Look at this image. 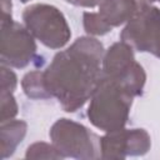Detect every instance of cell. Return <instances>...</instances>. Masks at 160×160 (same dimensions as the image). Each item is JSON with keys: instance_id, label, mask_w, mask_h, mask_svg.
Returning <instances> with one entry per match:
<instances>
[{"instance_id": "cell-10", "label": "cell", "mask_w": 160, "mask_h": 160, "mask_svg": "<svg viewBox=\"0 0 160 160\" xmlns=\"http://www.w3.org/2000/svg\"><path fill=\"white\" fill-rule=\"evenodd\" d=\"M28 131V124L24 120H8L1 122L0 128V151L1 159L10 158L19 144L24 140Z\"/></svg>"}, {"instance_id": "cell-15", "label": "cell", "mask_w": 160, "mask_h": 160, "mask_svg": "<svg viewBox=\"0 0 160 160\" xmlns=\"http://www.w3.org/2000/svg\"><path fill=\"white\" fill-rule=\"evenodd\" d=\"M1 74V85H0V94H14L18 86V76L11 70V68L1 65L0 68Z\"/></svg>"}, {"instance_id": "cell-18", "label": "cell", "mask_w": 160, "mask_h": 160, "mask_svg": "<svg viewBox=\"0 0 160 160\" xmlns=\"http://www.w3.org/2000/svg\"><path fill=\"white\" fill-rule=\"evenodd\" d=\"M139 5H152V2H160V0H136Z\"/></svg>"}, {"instance_id": "cell-11", "label": "cell", "mask_w": 160, "mask_h": 160, "mask_svg": "<svg viewBox=\"0 0 160 160\" xmlns=\"http://www.w3.org/2000/svg\"><path fill=\"white\" fill-rule=\"evenodd\" d=\"M21 88L24 94L32 100H46L51 99V95L46 88L44 71L34 70L29 71L21 79Z\"/></svg>"}, {"instance_id": "cell-14", "label": "cell", "mask_w": 160, "mask_h": 160, "mask_svg": "<svg viewBox=\"0 0 160 160\" xmlns=\"http://www.w3.org/2000/svg\"><path fill=\"white\" fill-rule=\"evenodd\" d=\"M0 101H1L0 121L4 122L8 120H12L19 112V105L16 102L14 94H0Z\"/></svg>"}, {"instance_id": "cell-19", "label": "cell", "mask_w": 160, "mask_h": 160, "mask_svg": "<svg viewBox=\"0 0 160 160\" xmlns=\"http://www.w3.org/2000/svg\"><path fill=\"white\" fill-rule=\"evenodd\" d=\"M20 1H21V2H24V4H25V2H29V1H30V0H20Z\"/></svg>"}, {"instance_id": "cell-12", "label": "cell", "mask_w": 160, "mask_h": 160, "mask_svg": "<svg viewBox=\"0 0 160 160\" xmlns=\"http://www.w3.org/2000/svg\"><path fill=\"white\" fill-rule=\"evenodd\" d=\"M82 26L89 36H102L112 30L99 12L92 11H85L82 14Z\"/></svg>"}, {"instance_id": "cell-9", "label": "cell", "mask_w": 160, "mask_h": 160, "mask_svg": "<svg viewBox=\"0 0 160 160\" xmlns=\"http://www.w3.org/2000/svg\"><path fill=\"white\" fill-rule=\"evenodd\" d=\"M139 8L136 0H102L99 4L98 12L111 28H116L126 24Z\"/></svg>"}, {"instance_id": "cell-8", "label": "cell", "mask_w": 160, "mask_h": 160, "mask_svg": "<svg viewBox=\"0 0 160 160\" xmlns=\"http://www.w3.org/2000/svg\"><path fill=\"white\" fill-rule=\"evenodd\" d=\"M134 49L124 41L114 42L105 52L101 62L102 75L116 76L135 62Z\"/></svg>"}, {"instance_id": "cell-4", "label": "cell", "mask_w": 160, "mask_h": 160, "mask_svg": "<svg viewBox=\"0 0 160 160\" xmlns=\"http://www.w3.org/2000/svg\"><path fill=\"white\" fill-rule=\"evenodd\" d=\"M22 21L32 36L49 49H62L71 38L64 14L54 5L34 4L22 12Z\"/></svg>"}, {"instance_id": "cell-17", "label": "cell", "mask_w": 160, "mask_h": 160, "mask_svg": "<svg viewBox=\"0 0 160 160\" xmlns=\"http://www.w3.org/2000/svg\"><path fill=\"white\" fill-rule=\"evenodd\" d=\"M11 9H12V2L11 0H1V12L11 15Z\"/></svg>"}, {"instance_id": "cell-16", "label": "cell", "mask_w": 160, "mask_h": 160, "mask_svg": "<svg viewBox=\"0 0 160 160\" xmlns=\"http://www.w3.org/2000/svg\"><path fill=\"white\" fill-rule=\"evenodd\" d=\"M66 2L74 5V6H81V8H95L99 6V4L102 0H65Z\"/></svg>"}, {"instance_id": "cell-5", "label": "cell", "mask_w": 160, "mask_h": 160, "mask_svg": "<svg viewBox=\"0 0 160 160\" xmlns=\"http://www.w3.org/2000/svg\"><path fill=\"white\" fill-rule=\"evenodd\" d=\"M120 40L139 52H150L160 59V9L140 5L121 30Z\"/></svg>"}, {"instance_id": "cell-3", "label": "cell", "mask_w": 160, "mask_h": 160, "mask_svg": "<svg viewBox=\"0 0 160 160\" xmlns=\"http://www.w3.org/2000/svg\"><path fill=\"white\" fill-rule=\"evenodd\" d=\"M52 145L64 158L92 160L100 158V138L85 125L60 118L49 131Z\"/></svg>"}, {"instance_id": "cell-2", "label": "cell", "mask_w": 160, "mask_h": 160, "mask_svg": "<svg viewBox=\"0 0 160 160\" xmlns=\"http://www.w3.org/2000/svg\"><path fill=\"white\" fill-rule=\"evenodd\" d=\"M134 96L115 80L101 75L90 98L88 108L89 121L105 132L125 128Z\"/></svg>"}, {"instance_id": "cell-1", "label": "cell", "mask_w": 160, "mask_h": 160, "mask_svg": "<svg viewBox=\"0 0 160 160\" xmlns=\"http://www.w3.org/2000/svg\"><path fill=\"white\" fill-rule=\"evenodd\" d=\"M104 46L94 36L78 38L44 70L46 88L64 111L75 112L90 100L101 75Z\"/></svg>"}, {"instance_id": "cell-13", "label": "cell", "mask_w": 160, "mask_h": 160, "mask_svg": "<svg viewBox=\"0 0 160 160\" xmlns=\"http://www.w3.org/2000/svg\"><path fill=\"white\" fill-rule=\"evenodd\" d=\"M26 159H65L59 150L51 144L38 141L31 144L25 152Z\"/></svg>"}, {"instance_id": "cell-6", "label": "cell", "mask_w": 160, "mask_h": 160, "mask_svg": "<svg viewBox=\"0 0 160 160\" xmlns=\"http://www.w3.org/2000/svg\"><path fill=\"white\" fill-rule=\"evenodd\" d=\"M36 50L35 38L26 26L14 21L11 15L2 14L0 46L1 65L22 69L34 60Z\"/></svg>"}, {"instance_id": "cell-7", "label": "cell", "mask_w": 160, "mask_h": 160, "mask_svg": "<svg viewBox=\"0 0 160 160\" xmlns=\"http://www.w3.org/2000/svg\"><path fill=\"white\" fill-rule=\"evenodd\" d=\"M151 148V138L145 129H118L100 138V158L121 160L128 156H142Z\"/></svg>"}]
</instances>
